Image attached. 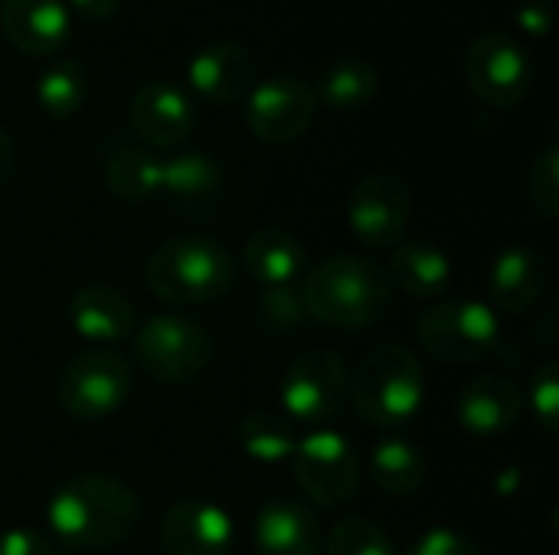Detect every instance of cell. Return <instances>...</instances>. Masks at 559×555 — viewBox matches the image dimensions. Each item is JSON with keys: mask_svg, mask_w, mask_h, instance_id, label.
<instances>
[{"mask_svg": "<svg viewBox=\"0 0 559 555\" xmlns=\"http://www.w3.org/2000/svg\"><path fill=\"white\" fill-rule=\"evenodd\" d=\"M138 494L102 471L69 478L46 507V523L66 550H108L138 527Z\"/></svg>", "mask_w": 559, "mask_h": 555, "instance_id": "1", "label": "cell"}, {"mask_svg": "<svg viewBox=\"0 0 559 555\" xmlns=\"http://www.w3.org/2000/svg\"><path fill=\"white\" fill-rule=\"evenodd\" d=\"M311 321L334 330H364L386 317L393 304L390 275L357 255H334L314 265L298 285Z\"/></svg>", "mask_w": 559, "mask_h": 555, "instance_id": "2", "label": "cell"}, {"mask_svg": "<svg viewBox=\"0 0 559 555\" xmlns=\"http://www.w3.org/2000/svg\"><path fill=\"white\" fill-rule=\"evenodd\" d=\"M147 288L170 304H213L233 291L236 262L210 236H177L154 249L144 268Z\"/></svg>", "mask_w": 559, "mask_h": 555, "instance_id": "3", "label": "cell"}, {"mask_svg": "<svg viewBox=\"0 0 559 555\" xmlns=\"http://www.w3.org/2000/svg\"><path fill=\"white\" fill-rule=\"evenodd\" d=\"M347 396L357 412L380 429H396L416 419L426 399V370L413 350L386 343L370 350L354 376H347Z\"/></svg>", "mask_w": 559, "mask_h": 555, "instance_id": "4", "label": "cell"}, {"mask_svg": "<svg viewBox=\"0 0 559 555\" xmlns=\"http://www.w3.org/2000/svg\"><path fill=\"white\" fill-rule=\"evenodd\" d=\"M416 337L423 350L445 366H472L485 357L504 353L508 347L501 317L488 307V301L475 298L432 304L416 321Z\"/></svg>", "mask_w": 559, "mask_h": 555, "instance_id": "5", "label": "cell"}, {"mask_svg": "<svg viewBox=\"0 0 559 555\" xmlns=\"http://www.w3.org/2000/svg\"><path fill=\"white\" fill-rule=\"evenodd\" d=\"M131 363L111 347H88L59 373V406L75 422H105L131 396Z\"/></svg>", "mask_w": 559, "mask_h": 555, "instance_id": "6", "label": "cell"}, {"mask_svg": "<svg viewBox=\"0 0 559 555\" xmlns=\"http://www.w3.org/2000/svg\"><path fill=\"white\" fill-rule=\"evenodd\" d=\"M141 370L164 386H187L203 376L213 357L210 334L183 314H154L134 337Z\"/></svg>", "mask_w": 559, "mask_h": 555, "instance_id": "7", "label": "cell"}, {"mask_svg": "<svg viewBox=\"0 0 559 555\" xmlns=\"http://www.w3.org/2000/svg\"><path fill=\"white\" fill-rule=\"evenodd\" d=\"M347 406V366L334 350L301 353L282 379V415L295 429H328Z\"/></svg>", "mask_w": 559, "mask_h": 555, "instance_id": "8", "label": "cell"}, {"mask_svg": "<svg viewBox=\"0 0 559 555\" xmlns=\"http://www.w3.org/2000/svg\"><path fill=\"white\" fill-rule=\"evenodd\" d=\"M295 484L318 507H341L360 487L357 445L337 429H314L292 455Z\"/></svg>", "mask_w": 559, "mask_h": 555, "instance_id": "9", "label": "cell"}, {"mask_svg": "<svg viewBox=\"0 0 559 555\" xmlns=\"http://www.w3.org/2000/svg\"><path fill=\"white\" fill-rule=\"evenodd\" d=\"M465 79L475 98L491 108H514L534 85V59L524 43L501 29L472 39L465 52Z\"/></svg>", "mask_w": 559, "mask_h": 555, "instance_id": "10", "label": "cell"}, {"mask_svg": "<svg viewBox=\"0 0 559 555\" xmlns=\"http://www.w3.org/2000/svg\"><path fill=\"white\" fill-rule=\"evenodd\" d=\"M413 216V193L406 180L396 173H370L364 177L347 203V222L350 232L367 249H393L406 239Z\"/></svg>", "mask_w": 559, "mask_h": 555, "instance_id": "11", "label": "cell"}, {"mask_svg": "<svg viewBox=\"0 0 559 555\" xmlns=\"http://www.w3.org/2000/svg\"><path fill=\"white\" fill-rule=\"evenodd\" d=\"M318 114V95L305 79L272 75L252 85L246 101V128L262 144L298 141Z\"/></svg>", "mask_w": 559, "mask_h": 555, "instance_id": "12", "label": "cell"}, {"mask_svg": "<svg viewBox=\"0 0 559 555\" xmlns=\"http://www.w3.org/2000/svg\"><path fill=\"white\" fill-rule=\"evenodd\" d=\"M233 543V517L219 504L203 497L170 504L160 520V546L167 555H229Z\"/></svg>", "mask_w": 559, "mask_h": 555, "instance_id": "13", "label": "cell"}, {"mask_svg": "<svg viewBox=\"0 0 559 555\" xmlns=\"http://www.w3.org/2000/svg\"><path fill=\"white\" fill-rule=\"evenodd\" d=\"M197 121L190 95L174 82H144L128 105V124L147 147H177Z\"/></svg>", "mask_w": 559, "mask_h": 555, "instance_id": "14", "label": "cell"}, {"mask_svg": "<svg viewBox=\"0 0 559 555\" xmlns=\"http://www.w3.org/2000/svg\"><path fill=\"white\" fill-rule=\"evenodd\" d=\"M187 82H190L193 95H200L203 101L229 105V101L252 92V85H255V56L246 46L233 43V39L206 43L187 62Z\"/></svg>", "mask_w": 559, "mask_h": 555, "instance_id": "15", "label": "cell"}, {"mask_svg": "<svg viewBox=\"0 0 559 555\" xmlns=\"http://www.w3.org/2000/svg\"><path fill=\"white\" fill-rule=\"evenodd\" d=\"M0 26L23 56H56L72 33V13L62 0H0Z\"/></svg>", "mask_w": 559, "mask_h": 555, "instance_id": "16", "label": "cell"}, {"mask_svg": "<svg viewBox=\"0 0 559 555\" xmlns=\"http://www.w3.org/2000/svg\"><path fill=\"white\" fill-rule=\"evenodd\" d=\"M521 412H524V393L504 373H485L472 379L455 402L459 425L475 438L504 435L508 429L518 425Z\"/></svg>", "mask_w": 559, "mask_h": 555, "instance_id": "17", "label": "cell"}, {"mask_svg": "<svg viewBox=\"0 0 559 555\" xmlns=\"http://www.w3.org/2000/svg\"><path fill=\"white\" fill-rule=\"evenodd\" d=\"M547 288V265L544 255L527 245L504 249L488 272V307L501 317L527 314Z\"/></svg>", "mask_w": 559, "mask_h": 555, "instance_id": "18", "label": "cell"}, {"mask_svg": "<svg viewBox=\"0 0 559 555\" xmlns=\"http://www.w3.org/2000/svg\"><path fill=\"white\" fill-rule=\"evenodd\" d=\"M321 523L298 500H269L252 530L255 555H321Z\"/></svg>", "mask_w": 559, "mask_h": 555, "instance_id": "19", "label": "cell"}, {"mask_svg": "<svg viewBox=\"0 0 559 555\" xmlns=\"http://www.w3.org/2000/svg\"><path fill=\"white\" fill-rule=\"evenodd\" d=\"M69 321L82 340H88L95 347H111L134 334L138 311L118 288L85 285L69 301Z\"/></svg>", "mask_w": 559, "mask_h": 555, "instance_id": "20", "label": "cell"}, {"mask_svg": "<svg viewBox=\"0 0 559 555\" xmlns=\"http://www.w3.org/2000/svg\"><path fill=\"white\" fill-rule=\"evenodd\" d=\"M390 281L409 298H442L452 288V258L426 239H403L390 249Z\"/></svg>", "mask_w": 559, "mask_h": 555, "instance_id": "21", "label": "cell"}, {"mask_svg": "<svg viewBox=\"0 0 559 555\" xmlns=\"http://www.w3.org/2000/svg\"><path fill=\"white\" fill-rule=\"evenodd\" d=\"M223 190V167L203 154V150H187L177 157L160 160V193L167 196L177 209L197 213L210 206Z\"/></svg>", "mask_w": 559, "mask_h": 555, "instance_id": "22", "label": "cell"}, {"mask_svg": "<svg viewBox=\"0 0 559 555\" xmlns=\"http://www.w3.org/2000/svg\"><path fill=\"white\" fill-rule=\"evenodd\" d=\"M242 262L262 288L295 285L305 272V249L285 229H255L242 249Z\"/></svg>", "mask_w": 559, "mask_h": 555, "instance_id": "23", "label": "cell"}, {"mask_svg": "<svg viewBox=\"0 0 559 555\" xmlns=\"http://www.w3.org/2000/svg\"><path fill=\"white\" fill-rule=\"evenodd\" d=\"M429 474V461L419 445L406 438H386L370 455V481L390 497H413Z\"/></svg>", "mask_w": 559, "mask_h": 555, "instance_id": "24", "label": "cell"}, {"mask_svg": "<svg viewBox=\"0 0 559 555\" xmlns=\"http://www.w3.org/2000/svg\"><path fill=\"white\" fill-rule=\"evenodd\" d=\"M318 101L337 108V111H350V108H360L367 101L377 98L380 92V69L370 62V59H360V56H344L337 62H331L318 85H311Z\"/></svg>", "mask_w": 559, "mask_h": 555, "instance_id": "25", "label": "cell"}, {"mask_svg": "<svg viewBox=\"0 0 559 555\" xmlns=\"http://www.w3.org/2000/svg\"><path fill=\"white\" fill-rule=\"evenodd\" d=\"M33 92H36V105L43 108V114L66 121L79 114L88 98V72L79 59L62 56L39 72Z\"/></svg>", "mask_w": 559, "mask_h": 555, "instance_id": "26", "label": "cell"}, {"mask_svg": "<svg viewBox=\"0 0 559 555\" xmlns=\"http://www.w3.org/2000/svg\"><path fill=\"white\" fill-rule=\"evenodd\" d=\"M105 183L124 203H147L160 193V160L141 147H115L105 160Z\"/></svg>", "mask_w": 559, "mask_h": 555, "instance_id": "27", "label": "cell"}, {"mask_svg": "<svg viewBox=\"0 0 559 555\" xmlns=\"http://www.w3.org/2000/svg\"><path fill=\"white\" fill-rule=\"evenodd\" d=\"M236 442H239L242 455H249L259 464H285V461H292L301 438H298V429L285 415L249 412L236 425Z\"/></svg>", "mask_w": 559, "mask_h": 555, "instance_id": "28", "label": "cell"}, {"mask_svg": "<svg viewBox=\"0 0 559 555\" xmlns=\"http://www.w3.org/2000/svg\"><path fill=\"white\" fill-rule=\"evenodd\" d=\"M328 555H396L386 530L370 517H347L331 527Z\"/></svg>", "mask_w": 559, "mask_h": 555, "instance_id": "29", "label": "cell"}, {"mask_svg": "<svg viewBox=\"0 0 559 555\" xmlns=\"http://www.w3.org/2000/svg\"><path fill=\"white\" fill-rule=\"evenodd\" d=\"M259 317L275 334H292V330L305 327L308 311H305V298H301L298 281L295 285L262 288V294H259Z\"/></svg>", "mask_w": 559, "mask_h": 555, "instance_id": "30", "label": "cell"}, {"mask_svg": "<svg viewBox=\"0 0 559 555\" xmlns=\"http://www.w3.org/2000/svg\"><path fill=\"white\" fill-rule=\"evenodd\" d=\"M531 203L547 216V219H557L559 216V150L557 144L544 147L531 167Z\"/></svg>", "mask_w": 559, "mask_h": 555, "instance_id": "31", "label": "cell"}, {"mask_svg": "<svg viewBox=\"0 0 559 555\" xmlns=\"http://www.w3.org/2000/svg\"><path fill=\"white\" fill-rule=\"evenodd\" d=\"M531 406L537 422L554 435L559 422V366L557 360H547L534 370L531 379Z\"/></svg>", "mask_w": 559, "mask_h": 555, "instance_id": "32", "label": "cell"}, {"mask_svg": "<svg viewBox=\"0 0 559 555\" xmlns=\"http://www.w3.org/2000/svg\"><path fill=\"white\" fill-rule=\"evenodd\" d=\"M406 555H481V553H478V546H475L472 540H465L462 533L445 530V527H436V530L423 533Z\"/></svg>", "mask_w": 559, "mask_h": 555, "instance_id": "33", "label": "cell"}, {"mask_svg": "<svg viewBox=\"0 0 559 555\" xmlns=\"http://www.w3.org/2000/svg\"><path fill=\"white\" fill-rule=\"evenodd\" d=\"M0 555H56V550L39 530H7L0 533Z\"/></svg>", "mask_w": 559, "mask_h": 555, "instance_id": "34", "label": "cell"}, {"mask_svg": "<svg viewBox=\"0 0 559 555\" xmlns=\"http://www.w3.org/2000/svg\"><path fill=\"white\" fill-rule=\"evenodd\" d=\"M518 26L534 36V39H544L547 29H550V3L547 0H527L521 10H518Z\"/></svg>", "mask_w": 559, "mask_h": 555, "instance_id": "35", "label": "cell"}, {"mask_svg": "<svg viewBox=\"0 0 559 555\" xmlns=\"http://www.w3.org/2000/svg\"><path fill=\"white\" fill-rule=\"evenodd\" d=\"M62 3L69 7V13L75 10L85 20H108L121 10L124 0H62Z\"/></svg>", "mask_w": 559, "mask_h": 555, "instance_id": "36", "label": "cell"}, {"mask_svg": "<svg viewBox=\"0 0 559 555\" xmlns=\"http://www.w3.org/2000/svg\"><path fill=\"white\" fill-rule=\"evenodd\" d=\"M13 167H16V144H13V137L0 128V190L10 183Z\"/></svg>", "mask_w": 559, "mask_h": 555, "instance_id": "37", "label": "cell"}]
</instances>
